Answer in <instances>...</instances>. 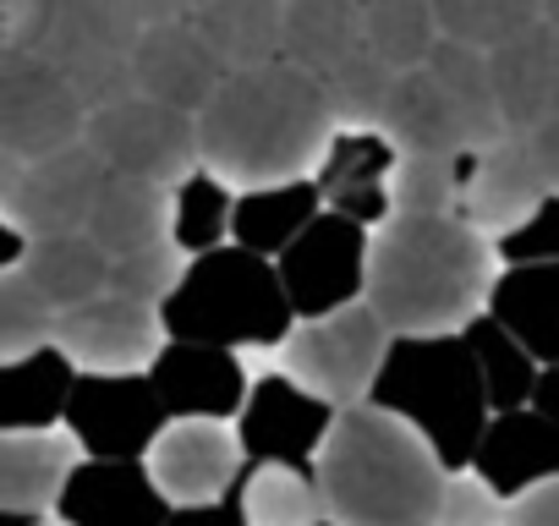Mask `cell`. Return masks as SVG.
<instances>
[{"label": "cell", "mask_w": 559, "mask_h": 526, "mask_svg": "<svg viewBox=\"0 0 559 526\" xmlns=\"http://www.w3.org/2000/svg\"><path fill=\"white\" fill-rule=\"evenodd\" d=\"M335 116L313 72L292 61H263L225 72V83L198 110V159L225 187H274L313 176Z\"/></svg>", "instance_id": "6da1fadb"}, {"label": "cell", "mask_w": 559, "mask_h": 526, "mask_svg": "<svg viewBox=\"0 0 559 526\" xmlns=\"http://www.w3.org/2000/svg\"><path fill=\"white\" fill-rule=\"evenodd\" d=\"M493 275V241L461 214H390L368 236L362 302L390 335H450L483 313Z\"/></svg>", "instance_id": "7a4b0ae2"}, {"label": "cell", "mask_w": 559, "mask_h": 526, "mask_svg": "<svg viewBox=\"0 0 559 526\" xmlns=\"http://www.w3.org/2000/svg\"><path fill=\"white\" fill-rule=\"evenodd\" d=\"M313 471L335 526H439L450 471L401 417L368 401L335 411Z\"/></svg>", "instance_id": "3957f363"}, {"label": "cell", "mask_w": 559, "mask_h": 526, "mask_svg": "<svg viewBox=\"0 0 559 526\" xmlns=\"http://www.w3.org/2000/svg\"><path fill=\"white\" fill-rule=\"evenodd\" d=\"M368 406L401 417L439 455L444 471L472 466V450H477V439L493 417L461 330H450V335H390L384 362H379L373 390H368Z\"/></svg>", "instance_id": "277c9868"}, {"label": "cell", "mask_w": 559, "mask_h": 526, "mask_svg": "<svg viewBox=\"0 0 559 526\" xmlns=\"http://www.w3.org/2000/svg\"><path fill=\"white\" fill-rule=\"evenodd\" d=\"M165 340L192 346H225V351H269L292 335L297 313L286 302V286L274 275V258L247 252L236 241L209 247L187 258L181 280L159 302Z\"/></svg>", "instance_id": "5b68a950"}, {"label": "cell", "mask_w": 559, "mask_h": 526, "mask_svg": "<svg viewBox=\"0 0 559 526\" xmlns=\"http://www.w3.org/2000/svg\"><path fill=\"white\" fill-rule=\"evenodd\" d=\"M138 34L143 28L116 0H28L17 45L39 50L72 83L83 110H105V105L138 94V83H132Z\"/></svg>", "instance_id": "8992f818"}, {"label": "cell", "mask_w": 559, "mask_h": 526, "mask_svg": "<svg viewBox=\"0 0 559 526\" xmlns=\"http://www.w3.org/2000/svg\"><path fill=\"white\" fill-rule=\"evenodd\" d=\"M384 346H390L384 319L368 302H352L324 319H297L292 335L280 340V357H286V373L297 384H308L330 406H357L373 390Z\"/></svg>", "instance_id": "52a82bcc"}, {"label": "cell", "mask_w": 559, "mask_h": 526, "mask_svg": "<svg viewBox=\"0 0 559 526\" xmlns=\"http://www.w3.org/2000/svg\"><path fill=\"white\" fill-rule=\"evenodd\" d=\"M83 143L116 170V176H138V181H159L176 187L187 170H198V116L159 105L148 94H127L105 110H88L83 121Z\"/></svg>", "instance_id": "ba28073f"}, {"label": "cell", "mask_w": 559, "mask_h": 526, "mask_svg": "<svg viewBox=\"0 0 559 526\" xmlns=\"http://www.w3.org/2000/svg\"><path fill=\"white\" fill-rule=\"evenodd\" d=\"M368 236L357 219L319 208L308 230L274 258V275L286 286V302L297 319H324L335 308L362 302L368 291Z\"/></svg>", "instance_id": "9c48e42d"}, {"label": "cell", "mask_w": 559, "mask_h": 526, "mask_svg": "<svg viewBox=\"0 0 559 526\" xmlns=\"http://www.w3.org/2000/svg\"><path fill=\"white\" fill-rule=\"evenodd\" d=\"M165 422L170 417L148 373H83V368L61 417V428L88 461H148Z\"/></svg>", "instance_id": "30bf717a"}, {"label": "cell", "mask_w": 559, "mask_h": 526, "mask_svg": "<svg viewBox=\"0 0 559 526\" xmlns=\"http://www.w3.org/2000/svg\"><path fill=\"white\" fill-rule=\"evenodd\" d=\"M88 110L78 105L72 83L28 45L0 50V148L17 159H45L83 138Z\"/></svg>", "instance_id": "8fae6325"}, {"label": "cell", "mask_w": 559, "mask_h": 526, "mask_svg": "<svg viewBox=\"0 0 559 526\" xmlns=\"http://www.w3.org/2000/svg\"><path fill=\"white\" fill-rule=\"evenodd\" d=\"M335 411L341 406H330L324 395L297 384L286 368L263 373V379L247 384V401L236 411L241 455L252 466H302V471H313V461H319V450L330 439Z\"/></svg>", "instance_id": "7c38bea8"}, {"label": "cell", "mask_w": 559, "mask_h": 526, "mask_svg": "<svg viewBox=\"0 0 559 526\" xmlns=\"http://www.w3.org/2000/svg\"><path fill=\"white\" fill-rule=\"evenodd\" d=\"M50 340L83 373H148L154 351L165 346V324H159V308L105 291L94 302L61 308L50 324Z\"/></svg>", "instance_id": "4fadbf2b"}, {"label": "cell", "mask_w": 559, "mask_h": 526, "mask_svg": "<svg viewBox=\"0 0 559 526\" xmlns=\"http://www.w3.org/2000/svg\"><path fill=\"white\" fill-rule=\"evenodd\" d=\"M148 384L170 422H236L247 401V368L225 346H192L165 340L148 362Z\"/></svg>", "instance_id": "5bb4252c"}, {"label": "cell", "mask_w": 559, "mask_h": 526, "mask_svg": "<svg viewBox=\"0 0 559 526\" xmlns=\"http://www.w3.org/2000/svg\"><path fill=\"white\" fill-rule=\"evenodd\" d=\"M110 181V165L78 138L45 159H34L23 170L17 203H12V225L23 236H67V230H88V214L99 203Z\"/></svg>", "instance_id": "9a60e30c"}, {"label": "cell", "mask_w": 559, "mask_h": 526, "mask_svg": "<svg viewBox=\"0 0 559 526\" xmlns=\"http://www.w3.org/2000/svg\"><path fill=\"white\" fill-rule=\"evenodd\" d=\"M61 526H165L170 499L159 493L148 461H78L56 493Z\"/></svg>", "instance_id": "2e32d148"}, {"label": "cell", "mask_w": 559, "mask_h": 526, "mask_svg": "<svg viewBox=\"0 0 559 526\" xmlns=\"http://www.w3.org/2000/svg\"><path fill=\"white\" fill-rule=\"evenodd\" d=\"M247 455L236 428L225 422H165V433L148 450V471L159 482V493L176 504H214L230 493V482L241 477Z\"/></svg>", "instance_id": "e0dca14e"}, {"label": "cell", "mask_w": 559, "mask_h": 526, "mask_svg": "<svg viewBox=\"0 0 559 526\" xmlns=\"http://www.w3.org/2000/svg\"><path fill=\"white\" fill-rule=\"evenodd\" d=\"M499 504L532 493L537 482H554L559 477V422H548L543 411L532 406H515V411H493L477 450H472V466H466Z\"/></svg>", "instance_id": "ac0fdd59"}, {"label": "cell", "mask_w": 559, "mask_h": 526, "mask_svg": "<svg viewBox=\"0 0 559 526\" xmlns=\"http://www.w3.org/2000/svg\"><path fill=\"white\" fill-rule=\"evenodd\" d=\"M488 77H493V105L504 132H532L559 116V28L537 17L499 50H488Z\"/></svg>", "instance_id": "d6986e66"}, {"label": "cell", "mask_w": 559, "mask_h": 526, "mask_svg": "<svg viewBox=\"0 0 559 526\" xmlns=\"http://www.w3.org/2000/svg\"><path fill=\"white\" fill-rule=\"evenodd\" d=\"M225 72H230V67H225L181 17L138 34L132 83H138V94H148V99H159V105H176V110L198 116V110L209 105V94L225 83Z\"/></svg>", "instance_id": "ffe728a7"}, {"label": "cell", "mask_w": 559, "mask_h": 526, "mask_svg": "<svg viewBox=\"0 0 559 526\" xmlns=\"http://www.w3.org/2000/svg\"><path fill=\"white\" fill-rule=\"evenodd\" d=\"M78 362L45 340L23 357H0V433H50L67 417Z\"/></svg>", "instance_id": "44dd1931"}, {"label": "cell", "mask_w": 559, "mask_h": 526, "mask_svg": "<svg viewBox=\"0 0 559 526\" xmlns=\"http://www.w3.org/2000/svg\"><path fill=\"white\" fill-rule=\"evenodd\" d=\"M548 187H543V176H537V165H532V148H526V138L521 132H504V138H493L488 148H477V176H472V187L461 192V219L466 225H477L483 236L493 230H504V225H515L537 198H543Z\"/></svg>", "instance_id": "7402d4cb"}, {"label": "cell", "mask_w": 559, "mask_h": 526, "mask_svg": "<svg viewBox=\"0 0 559 526\" xmlns=\"http://www.w3.org/2000/svg\"><path fill=\"white\" fill-rule=\"evenodd\" d=\"M483 313H493L537 357V368L559 362V263H504Z\"/></svg>", "instance_id": "603a6c76"}, {"label": "cell", "mask_w": 559, "mask_h": 526, "mask_svg": "<svg viewBox=\"0 0 559 526\" xmlns=\"http://www.w3.org/2000/svg\"><path fill=\"white\" fill-rule=\"evenodd\" d=\"M181 23L230 67H263L280 61V23L286 0H181Z\"/></svg>", "instance_id": "cb8c5ba5"}, {"label": "cell", "mask_w": 559, "mask_h": 526, "mask_svg": "<svg viewBox=\"0 0 559 526\" xmlns=\"http://www.w3.org/2000/svg\"><path fill=\"white\" fill-rule=\"evenodd\" d=\"M379 132L395 143V154H461V148H472L455 105L444 99V88L433 83L428 67L395 72Z\"/></svg>", "instance_id": "d4e9b609"}, {"label": "cell", "mask_w": 559, "mask_h": 526, "mask_svg": "<svg viewBox=\"0 0 559 526\" xmlns=\"http://www.w3.org/2000/svg\"><path fill=\"white\" fill-rule=\"evenodd\" d=\"M17 270L28 275V286L61 313L78 302L105 297L110 286V252L88 236V230H67V236H28V252Z\"/></svg>", "instance_id": "484cf974"}, {"label": "cell", "mask_w": 559, "mask_h": 526, "mask_svg": "<svg viewBox=\"0 0 559 526\" xmlns=\"http://www.w3.org/2000/svg\"><path fill=\"white\" fill-rule=\"evenodd\" d=\"M319 208H324V192H319L313 176L274 181V187H247V192H236V208H230V241L247 247V252L280 258L308 230V219Z\"/></svg>", "instance_id": "4316f807"}, {"label": "cell", "mask_w": 559, "mask_h": 526, "mask_svg": "<svg viewBox=\"0 0 559 526\" xmlns=\"http://www.w3.org/2000/svg\"><path fill=\"white\" fill-rule=\"evenodd\" d=\"M83 461L72 433H0V510H56L67 471Z\"/></svg>", "instance_id": "83f0119b"}, {"label": "cell", "mask_w": 559, "mask_h": 526, "mask_svg": "<svg viewBox=\"0 0 559 526\" xmlns=\"http://www.w3.org/2000/svg\"><path fill=\"white\" fill-rule=\"evenodd\" d=\"M357 45H362V0H286L280 61L324 77Z\"/></svg>", "instance_id": "f1b7e54d"}, {"label": "cell", "mask_w": 559, "mask_h": 526, "mask_svg": "<svg viewBox=\"0 0 559 526\" xmlns=\"http://www.w3.org/2000/svg\"><path fill=\"white\" fill-rule=\"evenodd\" d=\"M88 236L121 258V252H138V247H154L170 236V187L159 181H138V176H116L105 181L94 214H88Z\"/></svg>", "instance_id": "f546056e"}, {"label": "cell", "mask_w": 559, "mask_h": 526, "mask_svg": "<svg viewBox=\"0 0 559 526\" xmlns=\"http://www.w3.org/2000/svg\"><path fill=\"white\" fill-rule=\"evenodd\" d=\"M433 72V83L444 88V99L455 105L461 127H466V143L472 148H488L493 138H504V121H499V105H493V77H488V56L461 45V39H444L428 50L423 61Z\"/></svg>", "instance_id": "4dcf8cb0"}, {"label": "cell", "mask_w": 559, "mask_h": 526, "mask_svg": "<svg viewBox=\"0 0 559 526\" xmlns=\"http://www.w3.org/2000/svg\"><path fill=\"white\" fill-rule=\"evenodd\" d=\"M230 499L241 504L247 526H313L330 521L324 515V493H319V471L302 466H241V477L230 482Z\"/></svg>", "instance_id": "1f68e13d"}, {"label": "cell", "mask_w": 559, "mask_h": 526, "mask_svg": "<svg viewBox=\"0 0 559 526\" xmlns=\"http://www.w3.org/2000/svg\"><path fill=\"white\" fill-rule=\"evenodd\" d=\"M461 340L477 362V379H483V395H488V411H515L532 401V384H537V357L493 319V313H472L461 324Z\"/></svg>", "instance_id": "d6a6232c"}, {"label": "cell", "mask_w": 559, "mask_h": 526, "mask_svg": "<svg viewBox=\"0 0 559 526\" xmlns=\"http://www.w3.org/2000/svg\"><path fill=\"white\" fill-rule=\"evenodd\" d=\"M230 208H236V187H225L214 170H187L170 187V241L181 258H198L209 247L230 241Z\"/></svg>", "instance_id": "836d02e7"}, {"label": "cell", "mask_w": 559, "mask_h": 526, "mask_svg": "<svg viewBox=\"0 0 559 526\" xmlns=\"http://www.w3.org/2000/svg\"><path fill=\"white\" fill-rule=\"evenodd\" d=\"M477 176V148L461 154H401L395 176H390V198L395 214H455L461 192Z\"/></svg>", "instance_id": "e575fe53"}, {"label": "cell", "mask_w": 559, "mask_h": 526, "mask_svg": "<svg viewBox=\"0 0 559 526\" xmlns=\"http://www.w3.org/2000/svg\"><path fill=\"white\" fill-rule=\"evenodd\" d=\"M362 45L395 72L423 67L439 45L433 0H362Z\"/></svg>", "instance_id": "d590c367"}, {"label": "cell", "mask_w": 559, "mask_h": 526, "mask_svg": "<svg viewBox=\"0 0 559 526\" xmlns=\"http://www.w3.org/2000/svg\"><path fill=\"white\" fill-rule=\"evenodd\" d=\"M390 83H395V67L379 61L368 45H357L352 56H341V61L319 77L335 127H379L384 99H390Z\"/></svg>", "instance_id": "8d00e7d4"}, {"label": "cell", "mask_w": 559, "mask_h": 526, "mask_svg": "<svg viewBox=\"0 0 559 526\" xmlns=\"http://www.w3.org/2000/svg\"><path fill=\"white\" fill-rule=\"evenodd\" d=\"M543 17V0H433V23L444 39H461L472 50H499L521 28Z\"/></svg>", "instance_id": "74e56055"}, {"label": "cell", "mask_w": 559, "mask_h": 526, "mask_svg": "<svg viewBox=\"0 0 559 526\" xmlns=\"http://www.w3.org/2000/svg\"><path fill=\"white\" fill-rule=\"evenodd\" d=\"M401 165L395 143L379 132V127H335L319 165H313V181L319 192H335V187H362V181H390Z\"/></svg>", "instance_id": "f35d334b"}, {"label": "cell", "mask_w": 559, "mask_h": 526, "mask_svg": "<svg viewBox=\"0 0 559 526\" xmlns=\"http://www.w3.org/2000/svg\"><path fill=\"white\" fill-rule=\"evenodd\" d=\"M181 270H187V258H181L176 241L165 236V241H154V247H138V252L110 258V286H105V291H116V297H127V302L159 308V302L170 297V286L181 280Z\"/></svg>", "instance_id": "ab89813d"}, {"label": "cell", "mask_w": 559, "mask_h": 526, "mask_svg": "<svg viewBox=\"0 0 559 526\" xmlns=\"http://www.w3.org/2000/svg\"><path fill=\"white\" fill-rule=\"evenodd\" d=\"M56 308L28 286L23 270H0V357H23L50 340Z\"/></svg>", "instance_id": "60d3db41"}, {"label": "cell", "mask_w": 559, "mask_h": 526, "mask_svg": "<svg viewBox=\"0 0 559 526\" xmlns=\"http://www.w3.org/2000/svg\"><path fill=\"white\" fill-rule=\"evenodd\" d=\"M499 263H559V192H543L515 225L493 236Z\"/></svg>", "instance_id": "b9f144b4"}, {"label": "cell", "mask_w": 559, "mask_h": 526, "mask_svg": "<svg viewBox=\"0 0 559 526\" xmlns=\"http://www.w3.org/2000/svg\"><path fill=\"white\" fill-rule=\"evenodd\" d=\"M439 526H504V504L472 471H450L444 504H439Z\"/></svg>", "instance_id": "7bdbcfd3"}, {"label": "cell", "mask_w": 559, "mask_h": 526, "mask_svg": "<svg viewBox=\"0 0 559 526\" xmlns=\"http://www.w3.org/2000/svg\"><path fill=\"white\" fill-rule=\"evenodd\" d=\"M324 208L357 219L362 230H379V225L395 214V198H390V181H362V187H335V192H324Z\"/></svg>", "instance_id": "ee69618b"}, {"label": "cell", "mask_w": 559, "mask_h": 526, "mask_svg": "<svg viewBox=\"0 0 559 526\" xmlns=\"http://www.w3.org/2000/svg\"><path fill=\"white\" fill-rule=\"evenodd\" d=\"M504 526H559V477L504 504Z\"/></svg>", "instance_id": "f6af8a7d"}, {"label": "cell", "mask_w": 559, "mask_h": 526, "mask_svg": "<svg viewBox=\"0 0 559 526\" xmlns=\"http://www.w3.org/2000/svg\"><path fill=\"white\" fill-rule=\"evenodd\" d=\"M521 138H526V148H532V165H537L543 187L559 192V116L543 121V127H532V132H521Z\"/></svg>", "instance_id": "bcb514c9"}, {"label": "cell", "mask_w": 559, "mask_h": 526, "mask_svg": "<svg viewBox=\"0 0 559 526\" xmlns=\"http://www.w3.org/2000/svg\"><path fill=\"white\" fill-rule=\"evenodd\" d=\"M165 526H247V515H241V504L225 493V499H214V504H176Z\"/></svg>", "instance_id": "7dc6e473"}, {"label": "cell", "mask_w": 559, "mask_h": 526, "mask_svg": "<svg viewBox=\"0 0 559 526\" xmlns=\"http://www.w3.org/2000/svg\"><path fill=\"white\" fill-rule=\"evenodd\" d=\"M116 7H121L138 28H159V23H176V17H181V0H116Z\"/></svg>", "instance_id": "c3c4849f"}, {"label": "cell", "mask_w": 559, "mask_h": 526, "mask_svg": "<svg viewBox=\"0 0 559 526\" xmlns=\"http://www.w3.org/2000/svg\"><path fill=\"white\" fill-rule=\"evenodd\" d=\"M526 406L543 411L548 422H559V362L537 368V384H532V401H526Z\"/></svg>", "instance_id": "681fc988"}, {"label": "cell", "mask_w": 559, "mask_h": 526, "mask_svg": "<svg viewBox=\"0 0 559 526\" xmlns=\"http://www.w3.org/2000/svg\"><path fill=\"white\" fill-rule=\"evenodd\" d=\"M23 170H28V159H17L12 148H0V214H7V219H12V203H17Z\"/></svg>", "instance_id": "f907efd6"}, {"label": "cell", "mask_w": 559, "mask_h": 526, "mask_svg": "<svg viewBox=\"0 0 559 526\" xmlns=\"http://www.w3.org/2000/svg\"><path fill=\"white\" fill-rule=\"evenodd\" d=\"M23 252H28V236H23L7 214H0V270H17Z\"/></svg>", "instance_id": "816d5d0a"}, {"label": "cell", "mask_w": 559, "mask_h": 526, "mask_svg": "<svg viewBox=\"0 0 559 526\" xmlns=\"http://www.w3.org/2000/svg\"><path fill=\"white\" fill-rule=\"evenodd\" d=\"M23 7H28V0H0V50L17 45V34H23Z\"/></svg>", "instance_id": "f5cc1de1"}, {"label": "cell", "mask_w": 559, "mask_h": 526, "mask_svg": "<svg viewBox=\"0 0 559 526\" xmlns=\"http://www.w3.org/2000/svg\"><path fill=\"white\" fill-rule=\"evenodd\" d=\"M0 526H45L39 510H0Z\"/></svg>", "instance_id": "db71d44e"}, {"label": "cell", "mask_w": 559, "mask_h": 526, "mask_svg": "<svg viewBox=\"0 0 559 526\" xmlns=\"http://www.w3.org/2000/svg\"><path fill=\"white\" fill-rule=\"evenodd\" d=\"M543 17H548V23L559 28V0H543Z\"/></svg>", "instance_id": "11a10c76"}, {"label": "cell", "mask_w": 559, "mask_h": 526, "mask_svg": "<svg viewBox=\"0 0 559 526\" xmlns=\"http://www.w3.org/2000/svg\"><path fill=\"white\" fill-rule=\"evenodd\" d=\"M313 526H335V521H313Z\"/></svg>", "instance_id": "9f6ffc18"}]
</instances>
